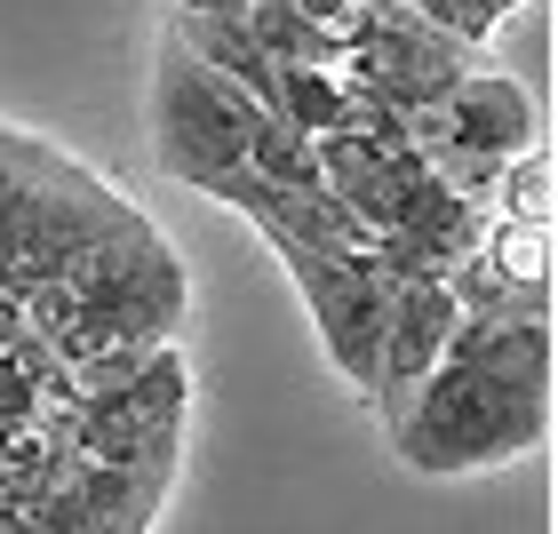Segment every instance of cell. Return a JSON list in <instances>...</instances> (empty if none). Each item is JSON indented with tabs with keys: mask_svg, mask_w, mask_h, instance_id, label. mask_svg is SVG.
<instances>
[{
	"mask_svg": "<svg viewBox=\"0 0 558 534\" xmlns=\"http://www.w3.org/2000/svg\"><path fill=\"white\" fill-rule=\"evenodd\" d=\"M384 439L415 478H471L535 454L550 439V319H463Z\"/></svg>",
	"mask_w": 558,
	"mask_h": 534,
	"instance_id": "6da1fadb",
	"label": "cell"
},
{
	"mask_svg": "<svg viewBox=\"0 0 558 534\" xmlns=\"http://www.w3.org/2000/svg\"><path fill=\"white\" fill-rule=\"evenodd\" d=\"M256 129H264V105L232 88L216 64H199L160 16V40H151V160H160V175L208 192L216 175H232L247 160Z\"/></svg>",
	"mask_w": 558,
	"mask_h": 534,
	"instance_id": "7a4b0ae2",
	"label": "cell"
},
{
	"mask_svg": "<svg viewBox=\"0 0 558 534\" xmlns=\"http://www.w3.org/2000/svg\"><path fill=\"white\" fill-rule=\"evenodd\" d=\"M478 64H487V48H471V40L439 33V24L408 16L399 0H360V16L343 24L336 81L375 96V105H391V112H423V105H439V96L463 81V72H478Z\"/></svg>",
	"mask_w": 558,
	"mask_h": 534,
	"instance_id": "3957f363",
	"label": "cell"
},
{
	"mask_svg": "<svg viewBox=\"0 0 558 534\" xmlns=\"http://www.w3.org/2000/svg\"><path fill=\"white\" fill-rule=\"evenodd\" d=\"M288 264L303 312H312L327 360L343 384L375 391V360H384V319H391V279L375 271V256H327V247H295V240H264Z\"/></svg>",
	"mask_w": 558,
	"mask_h": 534,
	"instance_id": "277c9868",
	"label": "cell"
},
{
	"mask_svg": "<svg viewBox=\"0 0 558 534\" xmlns=\"http://www.w3.org/2000/svg\"><path fill=\"white\" fill-rule=\"evenodd\" d=\"M408 144L415 151L447 144V151H471V160L502 168V160L543 151V112H535V96H526V81H511L502 64H478L439 96V105L408 112Z\"/></svg>",
	"mask_w": 558,
	"mask_h": 534,
	"instance_id": "5b68a950",
	"label": "cell"
},
{
	"mask_svg": "<svg viewBox=\"0 0 558 534\" xmlns=\"http://www.w3.org/2000/svg\"><path fill=\"white\" fill-rule=\"evenodd\" d=\"M454 303H447V288L439 279H415V288H391V319H384V360H375V415H399V406L415 399V384L430 367H439V351H447V336H454Z\"/></svg>",
	"mask_w": 558,
	"mask_h": 534,
	"instance_id": "8992f818",
	"label": "cell"
},
{
	"mask_svg": "<svg viewBox=\"0 0 558 534\" xmlns=\"http://www.w3.org/2000/svg\"><path fill=\"white\" fill-rule=\"evenodd\" d=\"M247 40L264 48L271 64H303V72H336L343 64V33H327L295 9V0H247Z\"/></svg>",
	"mask_w": 558,
	"mask_h": 534,
	"instance_id": "52a82bcc",
	"label": "cell"
},
{
	"mask_svg": "<svg viewBox=\"0 0 558 534\" xmlns=\"http://www.w3.org/2000/svg\"><path fill=\"white\" fill-rule=\"evenodd\" d=\"M478 256L495 264V279L519 303H550V223H502V216H487Z\"/></svg>",
	"mask_w": 558,
	"mask_h": 534,
	"instance_id": "ba28073f",
	"label": "cell"
},
{
	"mask_svg": "<svg viewBox=\"0 0 558 534\" xmlns=\"http://www.w3.org/2000/svg\"><path fill=\"white\" fill-rule=\"evenodd\" d=\"M240 168L256 175V184H271V192H319V136H303V129H288V120L264 112V129L247 136Z\"/></svg>",
	"mask_w": 558,
	"mask_h": 534,
	"instance_id": "9c48e42d",
	"label": "cell"
},
{
	"mask_svg": "<svg viewBox=\"0 0 558 534\" xmlns=\"http://www.w3.org/2000/svg\"><path fill=\"white\" fill-rule=\"evenodd\" d=\"M495 216H502V223H550V151H526V160H502V184H495Z\"/></svg>",
	"mask_w": 558,
	"mask_h": 534,
	"instance_id": "30bf717a",
	"label": "cell"
},
{
	"mask_svg": "<svg viewBox=\"0 0 558 534\" xmlns=\"http://www.w3.org/2000/svg\"><path fill=\"white\" fill-rule=\"evenodd\" d=\"M168 16H216V24H240L247 0H168Z\"/></svg>",
	"mask_w": 558,
	"mask_h": 534,
	"instance_id": "8fae6325",
	"label": "cell"
},
{
	"mask_svg": "<svg viewBox=\"0 0 558 534\" xmlns=\"http://www.w3.org/2000/svg\"><path fill=\"white\" fill-rule=\"evenodd\" d=\"M295 9L312 16V24H327V33H343V24L360 16V0H295Z\"/></svg>",
	"mask_w": 558,
	"mask_h": 534,
	"instance_id": "7c38bea8",
	"label": "cell"
}]
</instances>
